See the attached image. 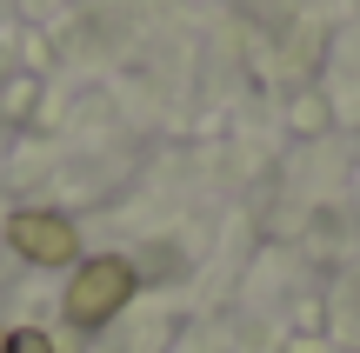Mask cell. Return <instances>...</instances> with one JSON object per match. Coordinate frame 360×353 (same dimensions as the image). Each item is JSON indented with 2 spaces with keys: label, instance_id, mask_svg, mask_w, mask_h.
Here are the masks:
<instances>
[{
  "label": "cell",
  "instance_id": "2",
  "mask_svg": "<svg viewBox=\"0 0 360 353\" xmlns=\"http://www.w3.org/2000/svg\"><path fill=\"white\" fill-rule=\"evenodd\" d=\"M7 247L20 253V260H34V267H67L80 253V234H74V220L67 213H47V207H20L7 220Z\"/></svg>",
  "mask_w": 360,
  "mask_h": 353
},
{
  "label": "cell",
  "instance_id": "3",
  "mask_svg": "<svg viewBox=\"0 0 360 353\" xmlns=\"http://www.w3.org/2000/svg\"><path fill=\"white\" fill-rule=\"evenodd\" d=\"M7 353H53V340H47L40 327H13V333H7Z\"/></svg>",
  "mask_w": 360,
  "mask_h": 353
},
{
  "label": "cell",
  "instance_id": "1",
  "mask_svg": "<svg viewBox=\"0 0 360 353\" xmlns=\"http://www.w3.org/2000/svg\"><path fill=\"white\" fill-rule=\"evenodd\" d=\"M134 287H141V274H134L120 253H101V260H87L74 274V287H67V320H74V327H107V320L134 300Z\"/></svg>",
  "mask_w": 360,
  "mask_h": 353
},
{
  "label": "cell",
  "instance_id": "4",
  "mask_svg": "<svg viewBox=\"0 0 360 353\" xmlns=\"http://www.w3.org/2000/svg\"><path fill=\"white\" fill-rule=\"evenodd\" d=\"M0 353H7V340H0Z\"/></svg>",
  "mask_w": 360,
  "mask_h": 353
}]
</instances>
